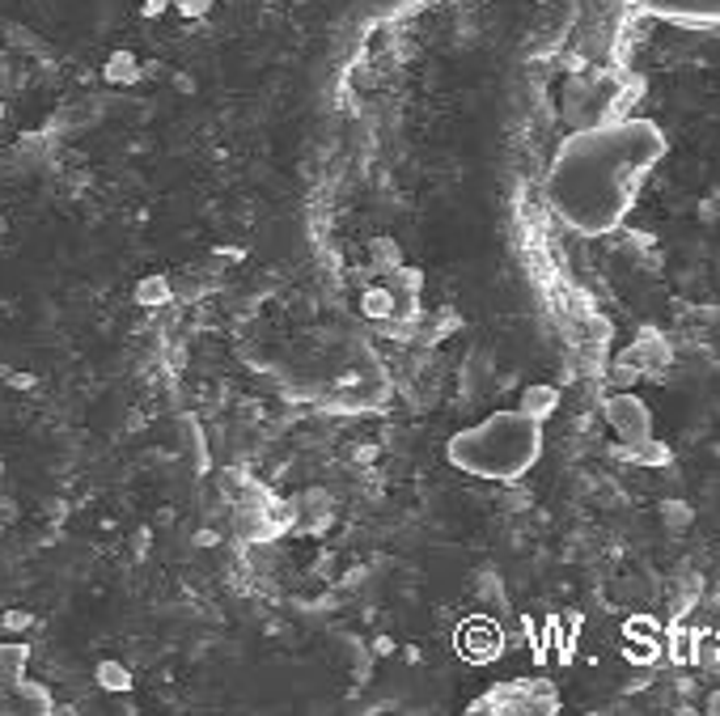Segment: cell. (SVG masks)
<instances>
[{
  "mask_svg": "<svg viewBox=\"0 0 720 716\" xmlns=\"http://www.w3.org/2000/svg\"><path fill=\"white\" fill-rule=\"evenodd\" d=\"M364 310H369V314H378V318H394V314H398V305L391 301L386 289H382V293H364Z\"/></svg>",
  "mask_w": 720,
  "mask_h": 716,
  "instance_id": "9",
  "label": "cell"
},
{
  "mask_svg": "<svg viewBox=\"0 0 720 716\" xmlns=\"http://www.w3.org/2000/svg\"><path fill=\"white\" fill-rule=\"evenodd\" d=\"M665 157V132L653 120H606L576 127L547 170V204L581 238L615 234L644 179Z\"/></svg>",
  "mask_w": 720,
  "mask_h": 716,
  "instance_id": "1",
  "label": "cell"
},
{
  "mask_svg": "<svg viewBox=\"0 0 720 716\" xmlns=\"http://www.w3.org/2000/svg\"><path fill=\"white\" fill-rule=\"evenodd\" d=\"M704 216H708V221H720V191L704 204Z\"/></svg>",
  "mask_w": 720,
  "mask_h": 716,
  "instance_id": "13",
  "label": "cell"
},
{
  "mask_svg": "<svg viewBox=\"0 0 720 716\" xmlns=\"http://www.w3.org/2000/svg\"><path fill=\"white\" fill-rule=\"evenodd\" d=\"M140 298H166V280H149V284L140 289Z\"/></svg>",
  "mask_w": 720,
  "mask_h": 716,
  "instance_id": "12",
  "label": "cell"
},
{
  "mask_svg": "<svg viewBox=\"0 0 720 716\" xmlns=\"http://www.w3.org/2000/svg\"><path fill=\"white\" fill-rule=\"evenodd\" d=\"M606 424H610V433L631 446V441H640V437H649L653 433V412L644 407V399H635V394H610L606 399Z\"/></svg>",
  "mask_w": 720,
  "mask_h": 716,
  "instance_id": "5",
  "label": "cell"
},
{
  "mask_svg": "<svg viewBox=\"0 0 720 716\" xmlns=\"http://www.w3.org/2000/svg\"><path fill=\"white\" fill-rule=\"evenodd\" d=\"M175 4H179L187 18H200V13H209L212 0H175Z\"/></svg>",
  "mask_w": 720,
  "mask_h": 716,
  "instance_id": "11",
  "label": "cell"
},
{
  "mask_svg": "<svg viewBox=\"0 0 720 716\" xmlns=\"http://www.w3.org/2000/svg\"><path fill=\"white\" fill-rule=\"evenodd\" d=\"M26 657H31V649L22 640H0V716L56 713L47 686L26 679Z\"/></svg>",
  "mask_w": 720,
  "mask_h": 716,
  "instance_id": "3",
  "label": "cell"
},
{
  "mask_svg": "<svg viewBox=\"0 0 720 716\" xmlns=\"http://www.w3.org/2000/svg\"><path fill=\"white\" fill-rule=\"evenodd\" d=\"M623 449H628L631 462H635V467H644V471H657V467L670 462V446L657 441L653 433H649V437H640V441H631V446H623Z\"/></svg>",
  "mask_w": 720,
  "mask_h": 716,
  "instance_id": "6",
  "label": "cell"
},
{
  "mask_svg": "<svg viewBox=\"0 0 720 716\" xmlns=\"http://www.w3.org/2000/svg\"><path fill=\"white\" fill-rule=\"evenodd\" d=\"M631 4L644 9L649 18H661L670 26H687V31L720 26V0H631Z\"/></svg>",
  "mask_w": 720,
  "mask_h": 716,
  "instance_id": "4",
  "label": "cell"
},
{
  "mask_svg": "<svg viewBox=\"0 0 720 716\" xmlns=\"http://www.w3.org/2000/svg\"><path fill=\"white\" fill-rule=\"evenodd\" d=\"M453 471L475 479H492V483H513L526 471H535L542 458V419L526 416L521 407L509 412H492L480 419L475 428L453 433L446 446Z\"/></svg>",
  "mask_w": 720,
  "mask_h": 716,
  "instance_id": "2",
  "label": "cell"
},
{
  "mask_svg": "<svg viewBox=\"0 0 720 716\" xmlns=\"http://www.w3.org/2000/svg\"><path fill=\"white\" fill-rule=\"evenodd\" d=\"M98 679H102V686H115V691H127V686H132V679H127V670H123L120 661H102V665H98Z\"/></svg>",
  "mask_w": 720,
  "mask_h": 716,
  "instance_id": "8",
  "label": "cell"
},
{
  "mask_svg": "<svg viewBox=\"0 0 720 716\" xmlns=\"http://www.w3.org/2000/svg\"><path fill=\"white\" fill-rule=\"evenodd\" d=\"M555 407H560V390L555 387H530L521 394V412H526V416L547 419Z\"/></svg>",
  "mask_w": 720,
  "mask_h": 716,
  "instance_id": "7",
  "label": "cell"
},
{
  "mask_svg": "<svg viewBox=\"0 0 720 716\" xmlns=\"http://www.w3.org/2000/svg\"><path fill=\"white\" fill-rule=\"evenodd\" d=\"M661 522H665V526H674V530H683V526L690 522V508L683 505V501H670V505L661 508Z\"/></svg>",
  "mask_w": 720,
  "mask_h": 716,
  "instance_id": "10",
  "label": "cell"
}]
</instances>
